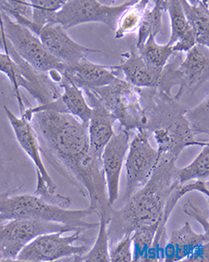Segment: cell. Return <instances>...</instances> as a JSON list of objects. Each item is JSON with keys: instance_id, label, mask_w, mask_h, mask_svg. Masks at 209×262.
<instances>
[{"instance_id": "8992f818", "label": "cell", "mask_w": 209, "mask_h": 262, "mask_svg": "<svg viewBox=\"0 0 209 262\" xmlns=\"http://www.w3.org/2000/svg\"><path fill=\"white\" fill-rule=\"evenodd\" d=\"M91 91L114 116L119 126L131 132L143 128L145 113L140 89L119 78L107 86Z\"/></svg>"}, {"instance_id": "f546056e", "label": "cell", "mask_w": 209, "mask_h": 262, "mask_svg": "<svg viewBox=\"0 0 209 262\" xmlns=\"http://www.w3.org/2000/svg\"><path fill=\"white\" fill-rule=\"evenodd\" d=\"M109 261L130 262L133 259L131 234H127L111 244Z\"/></svg>"}, {"instance_id": "7402d4cb", "label": "cell", "mask_w": 209, "mask_h": 262, "mask_svg": "<svg viewBox=\"0 0 209 262\" xmlns=\"http://www.w3.org/2000/svg\"><path fill=\"white\" fill-rule=\"evenodd\" d=\"M167 1H148L143 19L137 31L136 48L142 45L148 37H156L162 29V19L166 12Z\"/></svg>"}, {"instance_id": "277c9868", "label": "cell", "mask_w": 209, "mask_h": 262, "mask_svg": "<svg viewBox=\"0 0 209 262\" xmlns=\"http://www.w3.org/2000/svg\"><path fill=\"white\" fill-rule=\"evenodd\" d=\"M92 214L95 212L90 207L82 209H64L35 194L14 195L12 189L0 193V222L38 220L60 223L78 230H92L98 229L99 225L86 221Z\"/></svg>"}, {"instance_id": "cb8c5ba5", "label": "cell", "mask_w": 209, "mask_h": 262, "mask_svg": "<svg viewBox=\"0 0 209 262\" xmlns=\"http://www.w3.org/2000/svg\"><path fill=\"white\" fill-rule=\"evenodd\" d=\"M98 233L95 238L94 245L85 254L79 257L78 261H109V249L110 237L108 232V226L110 223L111 216H99Z\"/></svg>"}, {"instance_id": "30bf717a", "label": "cell", "mask_w": 209, "mask_h": 262, "mask_svg": "<svg viewBox=\"0 0 209 262\" xmlns=\"http://www.w3.org/2000/svg\"><path fill=\"white\" fill-rule=\"evenodd\" d=\"M78 229L60 223L38 220H14L2 223L0 228V261L17 260L26 245L43 234Z\"/></svg>"}, {"instance_id": "7c38bea8", "label": "cell", "mask_w": 209, "mask_h": 262, "mask_svg": "<svg viewBox=\"0 0 209 262\" xmlns=\"http://www.w3.org/2000/svg\"><path fill=\"white\" fill-rule=\"evenodd\" d=\"M131 131L117 124L115 134L104 148L101 156L103 173L106 181L107 201L113 207L118 201L120 191V178L127 157Z\"/></svg>"}, {"instance_id": "5b68a950", "label": "cell", "mask_w": 209, "mask_h": 262, "mask_svg": "<svg viewBox=\"0 0 209 262\" xmlns=\"http://www.w3.org/2000/svg\"><path fill=\"white\" fill-rule=\"evenodd\" d=\"M4 111L17 142L36 168L37 188L34 194L51 204L68 209L72 201L68 196H62L56 192L57 185L44 165L37 135L31 123L23 116H16L8 106H4Z\"/></svg>"}, {"instance_id": "44dd1931", "label": "cell", "mask_w": 209, "mask_h": 262, "mask_svg": "<svg viewBox=\"0 0 209 262\" xmlns=\"http://www.w3.org/2000/svg\"><path fill=\"white\" fill-rule=\"evenodd\" d=\"M197 45L209 47L208 1H180Z\"/></svg>"}, {"instance_id": "484cf974", "label": "cell", "mask_w": 209, "mask_h": 262, "mask_svg": "<svg viewBox=\"0 0 209 262\" xmlns=\"http://www.w3.org/2000/svg\"><path fill=\"white\" fill-rule=\"evenodd\" d=\"M176 176L181 185L189 183L192 180H208V145L203 147L200 153L189 165L182 168L176 167Z\"/></svg>"}, {"instance_id": "603a6c76", "label": "cell", "mask_w": 209, "mask_h": 262, "mask_svg": "<svg viewBox=\"0 0 209 262\" xmlns=\"http://www.w3.org/2000/svg\"><path fill=\"white\" fill-rule=\"evenodd\" d=\"M148 2L147 0L133 1L120 14L114 29L115 39H121L128 35L137 33L143 19Z\"/></svg>"}, {"instance_id": "4dcf8cb0", "label": "cell", "mask_w": 209, "mask_h": 262, "mask_svg": "<svg viewBox=\"0 0 209 262\" xmlns=\"http://www.w3.org/2000/svg\"><path fill=\"white\" fill-rule=\"evenodd\" d=\"M184 211L185 214H188L190 217H194L195 220H197L200 225L204 229V232L209 233V222L208 219L204 216L203 212L197 209L196 206L191 203V201H188V203L184 207Z\"/></svg>"}, {"instance_id": "3957f363", "label": "cell", "mask_w": 209, "mask_h": 262, "mask_svg": "<svg viewBox=\"0 0 209 262\" xmlns=\"http://www.w3.org/2000/svg\"><path fill=\"white\" fill-rule=\"evenodd\" d=\"M145 120L143 128L155 139L161 155L177 160L185 147L205 146L189 128L184 118L187 107L174 96L158 90L140 89Z\"/></svg>"}, {"instance_id": "83f0119b", "label": "cell", "mask_w": 209, "mask_h": 262, "mask_svg": "<svg viewBox=\"0 0 209 262\" xmlns=\"http://www.w3.org/2000/svg\"><path fill=\"white\" fill-rule=\"evenodd\" d=\"M184 118L189 124L190 130L194 135L209 133V97L206 96L197 106L191 110H187Z\"/></svg>"}, {"instance_id": "9a60e30c", "label": "cell", "mask_w": 209, "mask_h": 262, "mask_svg": "<svg viewBox=\"0 0 209 262\" xmlns=\"http://www.w3.org/2000/svg\"><path fill=\"white\" fill-rule=\"evenodd\" d=\"M61 88V93L52 102L34 107H30L21 115L29 119L36 111H50L68 114L77 118L81 122L87 124L92 114V107L87 102L85 94L81 89L62 75L61 81L58 83Z\"/></svg>"}, {"instance_id": "2e32d148", "label": "cell", "mask_w": 209, "mask_h": 262, "mask_svg": "<svg viewBox=\"0 0 209 262\" xmlns=\"http://www.w3.org/2000/svg\"><path fill=\"white\" fill-rule=\"evenodd\" d=\"M83 92L92 107V114L87 123L90 154L96 160H101L103 150L115 134L118 123L91 90H83Z\"/></svg>"}, {"instance_id": "1f68e13d", "label": "cell", "mask_w": 209, "mask_h": 262, "mask_svg": "<svg viewBox=\"0 0 209 262\" xmlns=\"http://www.w3.org/2000/svg\"><path fill=\"white\" fill-rule=\"evenodd\" d=\"M185 261L209 262V242L201 243L197 246Z\"/></svg>"}, {"instance_id": "5bb4252c", "label": "cell", "mask_w": 209, "mask_h": 262, "mask_svg": "<svg viewBox=\"0 0 209 262\" xmlns=\"http://www.w3.org/2000/svg\"><path fill=\"white\" fill-rule=\"evenodd\" d=\"M115 67L119 73L123 74L124 79L132 86L138 89L158 90L171 96L167 86L165 68L163 70H156L146 62L136 49H132L130 52L122 55L120 64Z\"/></svg>"}, {"instance_id": "d4e9b609", "label": "cell", "mask_w": 209, "mask_h": 262, "mask_svg": "<svg viewBox=\"0 0 209 262\" xmlns=\"http://www.w3.org/2000/svg\"><path fill=\"white\" fill-rule=\"evenodd\" d=\"M137 52L146 62L156 70H163L174 55L172 48L168 44L161 45L156 42V37L151 36L136 48Z\"/></svg>"}, {"instance_id": "7a4b0ae2", "label": "cell", "mask_w": 209, "mask_h": 262, "mask_svg": "<svg viewBox=\"0 0 209 262\" xmlns=\"http://www.w3.org/2000/svg\"><path fill=\"white\" fill-rule=\"evenodd\" d=\"M176 159L160 156V160L147 184L134 193L121 209L112 210L108 226L110 245L140 228H156L152 246L151 261L161 260L166 228L162 224L170 193L180 184L176 176Z\"/></svg>"}, {"instance_id": "d6986e66", "label": "cell", "mask_w": 209, "mask_h": 262, "mask_svg": "<svg viewBox=\"0 0 209 262\" xmlns=\"http://www.w3.org/2000/svg\"><path fill=\"white\" fill-rule=\"evenodd\" d=\"M209 242V233H197L189 222L174 230L163 246L162 259L166 262L185 261L201 243Z\"/></svg>"}, {"instance_id": "f1b7e54d", "label": "cell", "mask_w": 209, "mask_h": 262, "mask_svg": "<svg viewBox=\"0 0 209 262\" xmlns=\"http://www.w3.org/2000/svg\"><path fill=\"white\" fill-rule=\"evenodd\" d=\"M0 73L3 74L9 78V82L12 86L13 92L17 98L20 114H23L26 108L19 88V69L17 63L13 60L12 57L5 51H0Z\"/></svg>"}, {"instance_id": "ac0fdd59", "label": "cell", "mask_w": 209, "mask_h": 262, "mask_svg": "<svg viewBox=\"0 0 209 262\" xmlns=\"http://www.w3.org/2000/svg\"><path fill=\"white\" fill-rule=\"evenodd\" d=\"M62 75L82 90H93L107 86L119 78L115 66H104L83 59L65 67Z\"/></svg>"}, {"instance_id": "52a82bcc", "label": "cell", "mask_w": 209, "mask_h": 262, "mask_svg": "<svg viewBox=\"0 0 209 262\" xmlns=\"http://www.w3.org/2000/svg\"><path fill=\"white\" fill-rule=\"evenodd\" d=\"M0 28L15 52L39 73L53 71L62 73L66 65L45 49L39 38L24 26L17 23L0 8Z\"/></svg>"}, {"instance_id": "ffe728a7", "label": "cell", "mask_w": 209, "mask_h": 262, "mask_svg": "<svg viewBox=\"0 0 209 262\" xmlns=\"http://www.w3.org/2000/svg\"><path fill=\"white\" fill-rule=\"evenodd\" d=\"M166 12L170 19L171 34L168 45L172 48L174 53L185 54L197 45L192 30L184 16L179 0L167 1Z\"/></svg>"}, {"instance_id": "6da1fadb", "label": "cell", "mask_w": 209, "mask_h": 262, "mask_svg": "<svg viewBox=\"0 0 209 262\" xmlns=\"http://www.w3.org/2000/svg\"><path fill=\"white\" fill-rule=\"evenodd\" d=\"M29 121L48 162L89 201L95 214L111 216L101 160L90 154L87 124L68 114L36 111Z\"/></svg>"}, {"instance_id": "4316f807", "label": "cell", "mask_w": 209, "mask_h": 262, "mask_svg": "<svg viewBox=\"0 0 209 262\" xmlns=\"http://www.w3.org/2000/svg\"><path fill=\"white\" fill-rule=\"evenodd\" d=\"M156 231V228H140L132 232V261H151L152 246Z\"/></svg>"}, {"instance_id": "8fae6325", "label": "cell", "mask_w": 209, "mask_h": 262, "mask_svg": "<svg viewBox=\"0 0 209 262\" xmlns=\"http://www.w3.org/2000/svg\"><path fill=\"white\" fill-rule=\"evenodd\" d=\"M133 1H125L119 5H107L96 0L65 1L62 8L54 16L52 24L66 29L86 23H101L115 29L120 14Z\"/></svg>"}, {"instance_id": "d6a6232c", "label": "cell", "mask_w": 209, "mask_h": 262, "mask_svg": "<svg viewBox=\"0 0 209 262\" xmlns=\"http://www.w3.org/2000/svg\"><path fill=\"white\" fill-rule=\"evenodd\" d=\"M2 223H3V222H0V228H1V226H2Z\"/></svg>"}, {"instance_id": "4fadbf2b", "label": "cell", "mask_w": 209, "mask_h": 262, "mask_svg": "<svg viewBox=\"0 0 209 262\" xmlns=\"http://www.w3.org/2000/svg\"><path fill=\"white\" fill-rule=\"evenodd\" d=\"M35 35L54 57L66 66L86 59L90 54L102 52L78 44L58 24L45 25Z\"/></svg>"}, {"instance_id": "e0dca14e", "label": "cell", "mask_w": 209, "mask_h": 262, "mask_svg": "<svg viewBox=\"0 0 209 262\" xmlns=\"http://www.w3.org/2000/svg\"><path fill=\"white\" fill-rule=\"evenodd\" d=\"M176 73L179 78V86L174 98L179 100L185 91L194 92L208 80V47L194 46L176 67Z\"/></svg>"}, {"instance_id": "ba28073f", "label": "cell", "mask_w": 209, "mask_h": 262, "mask_svg": "<svg viewBox=\"0 0 209 262\" xmlns=\"http://www.w3.org/2000/svg\"><path fill=\"white\" fill-rule=\"evenodd\" d=\"M87 231L75 230L72 234L63 236L65 232L57 231L43 234L26 245L17 256L19 261H78V258L88 250V245L78 244L89 239Z\"/></svg>"}, {"instance_id": "9c48e42d", "label": "cell", "mask_w": 209, "mask_h": 262, "mask_svg": "<svg viewBox=\"0 0 209 262\" xmlns=\"http://www.w3.org/2000/svg\"><path fill=\"white\" fill-rule=\"evenodd\" d=\"M148 131L138 128L132 133L125 160L126 188L124 201L140 190L150 180L160 160V152L151 144Z\"/></svg>"}]
</instances>
